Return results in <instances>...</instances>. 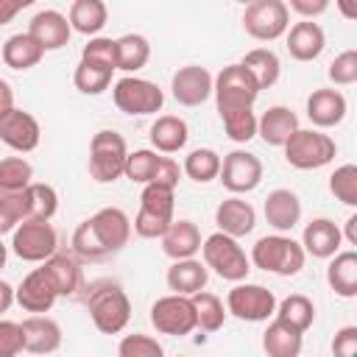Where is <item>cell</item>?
Masks as SVG:
<instances>
[{
    "label": "cell",
    "mask_w": 357,
    "mask_h": 357,
    "mask_svg": "<svg viewBox=\"0 0 357 357\" xmlns=\"http://www.w3.org/2000/svg\"><path fill=\"white\" fill-rule=\"evenodd\" d=\"M326 75H329V81H332L335 86H349V84H354V81H357V50L349 47V50L337 53V56L332 59Z\"/></svg>",
    "instance_id": "c3c4849f"
},
{
    "label": "cell",
    "mask_w": 357,
    "mask_h": 357,
    "mask_svg": "<svg viewBox=\"0 0 357 357\" xmlns=\"http://www.w3.org/2000/svg\"><path fill=\"white\" fill-rule=\"evenodd\" d=\"M42 268H45L47 276L53 279V284H56V290H59V298H61V296H64V298L75 296V293L81 290V284H84V279H81V265L75 262L73 254L56 251V254H50V257L42 262Z\"/></svg>",
    "instance_id": "83f0119b"
},
{
    "label": "cell",
    "mask_w": 357,
    "mask_h": 357,
    "mask_svg": "<svg viewBox=\"0 0 357 357\" xmlns=\"http://www.w3.org/2000/svg\"><path fill=\"white\" fill-rule=\"evenodd\" d=\"M284 33H287V53L296 61H315L326 47V33L312 20H301Z\"/></svg>",
    "instance_id": "7402d4cb"
},
{
    "label": "cell",
    "mask_w": 357,
    "mask_h": 357,
    "mask_svg": "<svg viewBox=\"0 0 357 357\" xmlns=\"http://www.w3.org/2000/svg\"><path fill=\"white\" fill-rule=\"evenodd\" d=\"M240 64L254 75V81H257L259 89H271V86L279 81V75H282V61H279V56H276L273 50H268V47H254V50H248Z\"/></svg>",
    "instance_id": "d6a6232c"
},
{
    "label": "cell",
    "mask_w": 357,
    "mask_h": 357,
    "mask_svg": "<svg viewBox=\"0 0 357 357\" xmlns=\"http://www.w3.org/2000/svg\"><path fill=\"white\" fill-rule=\"evenodd\" d=\"M112 73H114V70L81 59V61L75 64L73 84H75V89L84 92V95H100V92L109 89V84H112Z\"/></svg>",
    "instance_id": "f35d334b"
},
{
    "label": "cell",
    "mask_w": 357,
    "mask_h": 357,
    "mask_svg": "<svg viewBox=\"0 0 357 357\" xmlns=\"http://www.w3.org/2000/svg\"><path fill=\"white\" fill-rule=\"evenodd\" d=\"M226 312H231L240 321L259 324V321L273 318V312H276V296H273V290H268L262 284L237 282L229 290V296H226Z\"/></svg>",
    "instance_id": "30bf717a"
},
{
    "label": "cell",
    "mask_w": 357,
    "mask_h": 357,
    "mask_svg": "<svg viewBox=\"0 0 357 357\" xmlns=\"http://www.w3.org/2000/svg\"><path fill=\"white\" fill-rule=\"evenodd\" d=\"M178 178H181V167H178V162L170 159V156H162L151 181H159V184H167V187L176 190V187H178Z\"/></svg>",
    "instance_id": "db71d44e"
},
{
    "label": "cell",
    "mask_w": 357,
    "mask_h": 357,
    "mask_svg": "<svg viewBox=\"0 0 357 357\" xmlns=\"http://www.w3.org/2000/svg\"><path fill=\"white\" fill-rule=\"evenodd\" d=\"M237 3H243V6H248V3H251V0H237Z\"/></svg>",
    "instance_id": "be15d7a7"
},
{
    "label": "cell",
    "mask_w": 357,
    "mask_h": 357,
    "mask_svg": "<svg viewBox=\"0 0 357 357\" xmlns=\"http://www.w3.org/2000/svg\"><path fill=\"white\" fill-rule=\"evenodd\" d=\"M20 351H25V346H22V326L17 321L0 318V357H17Z\"/></svg>",
    "instance_id": "816d5d0a"
},
{
    "label": "cell",
    "mask_w": 357,
    "mask_h": 357,
    "mask_svg": "<svg viewBox=\"0 0 357 357\" xmlns=\"http://www.w3.org/2000/svg\"><path fill=\"white\" fill-rule=\"evenodd\" d=\"M45 56V47L25 31V33H14L3 42V50H0V59L6 67L17 70V73H25L31 67H36Z\"/></svg>",
    "instance_id": "4316f807"
},
{
    "label": "cell",
    "mask_w": 357,
    "mask_h": 357,
    "mask_svg": "<svg viewBox=\"0 0 357 357\" xmlns=\"http://www.w3.org/2000/svg\"><path fill=\"white\" fill-rule=\"evenodd\" d=\"M159 153L151 151V148H139V151H128L126 156V167H123V176L134 184H148L156 173V165H159Z\"/></svg>",
    "instance_id": "b9f144b4"
},
{
    "label": "cell",
    "mask_w": 357,
    "mask_h": 357,
    "mask_svg": "<svg viewBox=\"0 0 357 357\" xmlns=\"http://www.w3.org/2000/svg\"><path fill=\"white\" fill-rule=\"evenodd\" d=\"M11 251L22 262H45L50 254L59 251V231L50 220L25 218L11 231Z\"/></svg>",
    "instance_id": "52a82bcc"
},
{
    "label": "cell",
    "mask_w": 357,
    "mask_h": 357,
    "mask_svg": "<svg viewBox=\"0 0 357 357\" xmlns=\"http://www.w3.org/2000/svg\"><path fill=\"white\" fill-rule=\"evenodd\" d=\"M70 28L84 36H98L109 20V8L103 0H73L70 6Z\"/></svg>",
    "instance_id": "1f68e13d"
},
{
    "label": "cell",
    "mask_w": 357,
    "mask_h": 357,
    "mask_svg": "<svg viewBox=\"0 0 357 357\" xmlns=\"http://www.w3.org/2000/svg\"><path fill=\"white\" fill-rule=\"evenodd\" d=\"M6 259H8V245L0 240V271L6 268Z\"/></svg>",
    "instance_id": "6125c7cd"
},
{
    "label": "cell",
    "mask_w": 357,
    "mask_h": 357,
    "mask_svg": "<svg viewBox=\"0 0 357 357\" xmlns=\"http://www.w3.org/2000/svg\"><path fill=\"white\" fill-rule=\"evenodd\" d=\"M36 0H0V25H8L20 11L33 6Z\"/></svg>",
    "instance_id": "9f6ffc18"
},
{
    "label": "cell",
    "mask_w": 357,
    "mask_h": 357,
    "mask_svg": "<svg viewBox=\"0 0 357 357\" xmlns=\"http://www.w3.org/2000/svg\"><path fill=\"white\" fill-rule=\"evenodd\" d=\"M11 304H14V287H11L8 282H3V279H0V315H3V312H8V310H11Z\"/></svg>",
    "instance_id": "680465c9"
},
{
    "label": "cell",
    "mask_w": 357,
    "mask_h": 357,
    "mask_svg": "<svg viewBox=\"0 0 357 357\" xmlns=\"http://www.w3.org/2000/svg\"><path fill=\"white\" fill-rule=\"evenodd\" d=\"M343 20H357V0H335Z\"/></svg>",
    "instance_id": "91938a15"
},
{
    "label": "cell",
    "mask_w": 357,
    "mask_h": 357,
    "mask_svg": "<svg viewBox=\"0 0 357 357\" xmlns=\"http://www.w3.org/2000/svg\"><path fill=\"white\" fill-rule=\"evenodd\" d=\"M81 59L109 67V70H117V42L109 36H89V42L81 50Z\"/></svg>",
    "instance_id": "f6af8a7d"
},
{
    "label": "cell",
    "mask_w": 357,
    "mask_h": 357,
    "mask_svg": "<svg viewBox=\"0 0 357 357\" xmlns=\"http://www.w3.org/2000/svg\"><path fill=\"white\" fill-rule=\"evenodd\" d=\"M326 282L340 298L357 296V251H337L329 257Z\"/></svg>",
    "instance_id": "f546056e"
},
{
    "label": "cell",
    "mask_w": 357,
    "mask_h": 357,
    "mask_svg": "<svg viewBox=\"0 0 357 357\" xmlns=\"http://www.w3.org/2000/svg\"><path fill=\"white\" fill-rule=\"evenodd\" d=\"M162 240V251L170 259H184V257H195L201 251V231L192 220L181 218V220H170V226L165 229Z\"/></svg>",
    "instance_id": "cb8c5ba5"
},
{
    "label": "cell",
    "mask_w": 357,
    "mask_h": 357,
    "mask_svg": "<svg viewBox=\"0 0 357 357\" xmlns=\"http://www.w3.org/2000/svg\"><path fill=\"white\" fill-rule=\"evenodd\" d=\"M332 0H287V8H293L304 20H315L329 8Z\"/></svg>",
    "instance_id": "11a10c76"
},
{
    "label": "cell",
    "mask_w": 357,
    "mask_h": 357,
    "mask_svg": "<svg viewBox=\"0 0 357 357\" xmlns=\"http://www.w3.org/2000/svg\"><path fill=\"white\" fill-rule=\"evenodd\" d=\"M282 148L287 165L296 170H318L329 165L337 153L335 139L329 134H321L318 128H296Z\"/></svg>",
    "instance_id": "5b68a950"
},
{
    "label": "cell",
    "mask_w": 357,
    "mask_h": 357,
    "mask_svg": "<svg viewBox=\"0 0 357 357\" xmlns=\"http://www.w3.org/2000/svg\"><path fill=\"white\" fill-rule=\"evenodd\" d=\"M170 220H173V218H165V215H156V212L139 206L137 218L131 220V229H134L139 237H145V240H156V237L165 234V229L170 226Z\"/></svg>",
    "instance_id": "681fc988"
},
{
    "label": "cell",
    "mask_w": 357,
    "mask_h": 357,
    "mask_svg": "<svg viewBox=\"0 0 357 357\" xmlns=\"http://www.w3.org/2000/svg\"><path fill=\"white\" fill-rule=\"evenodd\" d=\"M296 128H298V117L287 106H271L268 112H262V117H257V134L262 137L265 145L273 148H282Z\"/></svg>",
    "instance_id": "484cf974"
},
{
    "label": "cell",
    "mask_w": 357,
    "mask_h": 357,
    "mask_svg": "<svg viewBox=\"0 0 357 357\" xmlns=\"http://www.w3.org/2000/svg\"><path fill=\"white\" fill-rule=\"evenodd\" d=\"M139 206H142V209H151V212H156V215L173 218L176 190H173V187H167V184H159V181H148V184H142Z\"/></svg>",
    "instance_id": "7bdbcfd3"
},
{
    "label": "cell",
    "mask_w": 357,
    "mask_h": 357,
    "mask_svg": "<svg viewBox=\"0 0 357 357\" xmlns=\"http://www.w3.org/2000/svg\"><path fill=\"white\" fill-rule=\"evenodd\" d=\"M332 354H337V357H354L357 354V326H343L335 332Z\"/></svg>",
    "instance_id": "f5cc1de1"
},
{
    "label": "cell",
    "mask_w": 357,
    "mask_h": 357,
    "mask_svg": "<svg viewBox=\"0 0 357 357\" xmlns=\"http://www.w3.org/2000/svg\"><path fill=\"white\" fill-rule=\"evenodd\" d=\"M329 192L346 204V206H357V167L354 165H340L335 167V173L329 176Z\"/></svg>",
    "instance_id": "ee69618b"
},
{
    "label": "cell",
    "mask_w": 357,
    "mask_h": 357,
    "mask_svg": "<svg viewBox=\"0 0 357 357\" xmlns=\"http://www.w3.org/2000/svg\"><path fill=\"white\" fill-rule=\"evenodd\" d=\"M89 229L95 231L100 248L106 251V257L123 251L131 240V218L120 209V206H103L98 209L92 218H86Z\"/></svg>",
    "instance_id": "4fadbf2b"
},
{
    "label": "cell",
    "mask_w": 357,
    "mask_h": 357,
    "mask_svg": "<svg viewBox=\"0 0 357 357\" xmlns=\"http://www.w3.org/2000/svg\"><path fill=\"white\" fill-rule=\"evenodd\" d=\"M220 123H223V131L231 142H251L257 137V114H254V106L251 109H237V112H226L220 114Z\"/></svg>",
    "instance_id": "60d3db41"
},
{
    "label": "cell",
    "mask_w": 357,
    "mask_h": 357,
    "mask_svg": "<svg viewBox=\"0 0 357 357\" xmlns=\"http://www.w3.org/2000/svg\"><path fill=\"white\" fill-rule=\"evenodd\" d=\"M243 28L257 42H273L290 28V8L284 0H251L243 11Z\"/></svg>",
    "instance_id": "9c48e42d"
},
{
    "label": "cell",
    "mask_w": 357,
    "mask_h": 357,
    "mask_svg": "<svg viewBox=\"0 0 357 357\" xmlns=\"http://www.w3.org/2000/svg\"><path fill=\"white\" fill-rule=\"evenodd\" d=\"M0 192H3V190H0Z\"/></svg>",
    "instance_id": "e7e4bbea"
},
{
    "label": "cell",
    "mask_w": 357,
    "mask_h": 357,
    "mask_svg": "<svg viewBox=\"0 0 357 357\" xmlns=\"http://www.w3.org/2000/svg\"><path fill=\"white\" fill-rule=\"evenodd\" d=\"M22 346L31 354H53L61 346V326L45 312H31L22 324Z\"/></svg>",
    "instance_id": "ac0fdd59"
},
{
    "label": "cell",
    "mask_w": 357,
    "mask_h": 357,
    "mask_svg": "<svg viewBox=\"0 0 357 357\" xmlns=\"http://www.w3.org/2000/svg\"><path fill=\"white\" fill-rule=\"evenodd\" d=\"M206 279H209V268L195 257L173 259V265L167 268V276H165L167 287L173 293H181V296H192V293L204 290Z\"/></svg>",
    "instance_id": "d4e9b609"
},
{
    "label": "cell",
    "mask_w": 357,
    "mask_h": 357,
    "mask_svg": "<svg viewBox=\"0 0 357 357\" xmlns=\"http://www.w3.org/2000/svg\"><path fill=\"white\" fill-rule=\"evenodd\" d=\"M86 310L103 335H120L131 321V301L117 282H95L86 293Z\"/></svg>",
    "instance_id": "6da1fadb"
},
{
    "label": "cell",
    "mask_w": 357,
    "mask_h": 357,
    "mask_svg": "<svg viewBox=\"0 0 357 357\" xmlns=\"http://www.w3.org/2000/svg\"><path fill=\"white\" fill-rule=\"evenodd\" d=\"M192 298V310H195V326L204 332H218L226 324V307L223 301L209 293V290H198L190 296Z\"/></svg>",
    "instance_id": "d590c367"
},
{
    "label": "cell",
    "mask_w": 357,
    "mask_h": 357,
    "mask_svg": "<svg viewBox=\"0 0 357 357\" xmlns=\"http://www.w3.org/2000/svg\"><path fill=\"white\" fill-rule=\"evenodd\" d=\"M151 324L159 335H170V337H184L195 329V310H192V298L181 296V293H170L162 296L151 304Z\"/></svg>",
    "instance_id": "8fae6325"
},
{
    "label": "cell",
    "mask_w": 357,
    "mask_h": 357,
    "mask_svg": "<svg viewBox=\"0 0 357 357\" xmlns=\"http://www.w3.org/2000/svg\"><path fill=\"white\" fill-rule=\"evenodd\" d=\"M117 42V70L134 75L151 59V42L142 33H123Z\"/></svg>",
    "instance_id": "836d02e7"
},
{
    "label": "cell",
    "mask_w": 357,
    "mask_h": 357,
    "mask_svg": "<svg viewBox=\"0 0 357 357\" xmlns=\"http://www.w3.org/2000/svg\"><path fill=\"white\" fill-rule=\"evenodd\" d=\"M340 234H343V240H346L349 245H357V215H349L346 229H343Z\"/></svg>",
    "instance_id": "94428289"
},
{
    "label": "cell",
    "mask_w": 357,
    "mask_h": 357,
    "mask_svg": "<svg viewBox=\"0 0 357 357\" xmlns=\"http://www.w3.org/2000/svg\"><path fill=\"white\" fill-rule=\"evenodd\" d=\"M33 181V167L25 156H6L0 159V190L3 192H17L25 190Z\"/></svg>",
    "instance_id": "ab89813d"
},
{
    "label": "cell",
    "mask_w": 357,
    "mask_h": 357,
    "mask_svg": "<svg viewBox=\"0 0 357 357\" xmlns=\"http://www.w3.org/2000/svg\"><path fill=\"white\" fill-rule=\"evenodd\" d=\"M215 223H218V231H226V234H231V237L240 240V237H245V234L254 231V226H257V209L245 198L229 195L226 201L218 204Z\"/></svg>",
    "instance_id": "d6986e66"
},
{
    "label": "cell",
    "mask_w": 357,
    "mask_h": 357,
    "mask_svg": "<svg viewBox=\"0 0 357 357\" xmlns=\"http://www.w3.org/2000/svg\"><path fill=\"white\" fill-rule=\"evenodd\" d=\"M201 254H204V265L212 268L220 279L226 282H243L251 271V259L243 251V245L237 243V237L226 234V231H215L201 243Z\"/></svg>",
    "instance_id": "3957f363"
},
{
    "label": "cell",
    "mask_w": 357,
    "mask_h": 357,
    "mask_svg": "<svg viewBox=\"0 0 357 357\" xmlns=\"http://www.w3.org/2000/svg\"><path fill=\"white\" fill-rule=\"evenodd\" d=\"M73 251L84 259H103L106 257V251L100 248V243H98V237H95V231L89 229L86 220L78 223V229L73 231Z\"/></svg>",
    "instance_id": "f907efd6"
},
{
    "label": "cell",
    "mask_w": 357,
    "mask_h": 357,
    "mask_svg": "<svg viewBox=\"0 0 357 357\" xmlns=\"http://www.w3.org/2000/svg\"><path fill=\"white\" fill-rule=\"evenodd\" d=\"M39 137H42V128H39V120L25 112V109H11L0 117V142L8 145L11 151L17 153H31L36 145H39Z\"/></svg>",
    "instance_id": "9a60e30c"
},
{
    "label": "cell",
    "mask_w": 357,
    "mask_h": 357,
    "mask_svg": "<svg viewBox=\"0 0 357 357\" xmlns=\"http://www.w3.org/2000/svg\"><path fill=\"white\" fill-rule=\"evenodd\" d=\"M112 100L123 114H156L165 106V92L159 89V84L139 78V75H126L120 81H114L112 86Z\"/></svg>",
    "instance_id": "ba28073f"
},
{
    "label": "cell",
    "mask_w": 357,
    "mask_h": 357,
    "mask_svg": "<svg viewBox=\"0 0 357 357\" xmlns=\"http://www.w3.org/2000/svg\"><path fill=\"white\" fill-rule=\"evenodd\" d=\"M220 184L231 192V195H245L251 190L259 187L262 181V162L257 153L251 151H231L220 159V173H218Z\"/></svg>",
    "instance_id": "7c38bea8"
},
{
    "label": "cell",
    "mask_w": 357,
    "mask_h": 357,
    "mask_svg": "<svg viewBox=\"0 0 357 357\" xmlns=\"http://www.w3.org/2000/svg\"><path fill=\"white\" fill-rule=\"evenodd\" d=\"M11 109H14V89H11V84L6 78H0V117L6 112H11Z\"/></svg>",
    "instance_id": "6f0895ef"
},
{
    "label": "cell",
    "mask_w": 357,
    "mask_h": 357,
    "mask_svg": "<svg viewBox=\"0 0 357 357\" xmlns=\"http://www.w3.org/2000/svg\"><path fill=\"white\" fill-rule=\"evenodd\" d=\"M301 337H304V332H298L296 326H290V324H284L282 318L273 315V321L262 332V349L271 357H298L301 343H304Z\"/></svg>",
    "instance_id": "4dcf8cb0"
},
{
    "label": "cell",
    "mask_w": 357,
    "mask_h": 357,
    "mask_svg": "<svg viewBox=\"0 0 357 357\" xmlns=\"http://www.w3.org/2000/svg\"><path fill=\"white\" fill-rule=\"evenodd\" d=\"M56 298H59V290H56V284L45 268H33L20 282V287H14V301L25 312H50Z\"/></svg>",
    "instance_id": "2e32d148"
},
{
    "label": "cell",
    "mask_w": 357,
    "mask_h": 357,
    "mask_svg": "<svg viewBox=\"0 0 357 357\" xmlns=\"http://www.w3.org/2000/svg\"><path fill=\"white\" fill-rule=\"evenodd\" d=\"M212 81H215V75L206 67L187 64L173 73L170 92H173L176 103H181V106H201L212 98Z\"/></svg>",
    "instance_id": "5bb4252c"
},
{
    "label": "cell",
    "mask_w": 357,
    "mask_h": 357,
    "mask_svg": "<svg viewBox=\"0 0 357 357\" xmlns=\"http://www.w3.org/2000/svg\"><path fill=\"white\" fill-rule=\"evenodd\" d=\"M259 92L262 89L257 86L254 75L240 61L223 67L212 81V95H215V103H218V114L237 112V109H251L254 100L259 98Z\"/></svg>",
    "instance_id": "277c9868"
},
{
    "label": "cell",
    "mask_w": 357,
    "mask_h": 357,
    "mask_svg": "<svg viewBox=\"0 0 357 357\" xmlns=\"http://www.w3.org/2000/svg\"><path fill=\"white\" fill-rule=\"evenodd\" d=\"M251 265L265 271V273H276V276H296L304 268V248L301 243H296L287 231H276V234H265L254 243L251 248Z\"/></svg>",
    "instance_id": "7a4b0ae2"
},
{
    "label": "cell",
    "mask_w": 357,
    "mask_h": 357,
    "mask_svg": "<svg viewBox=\"0 0 357 357\" xmlns=\"http://www.w3.org/2000/svg\"><path fill=\"white\" fill-rule=\"evenodd\" d=\"M117 354L120 357H162L165 349H162V343L156 337L142 335V332H134V335H126L117 343Z\"/></svg>",
    "instance_id": "7dc6e473"
},
{
    "label": "cell",
    "mask_w": 357,
    "mask_h": 357,
    "mask_svg": "<svg viewBox=\"0 0 357 357\" xmlns=\"http://www.w3.org/2000/svg\"><path fill=\"white\" fill-rule=\"evenodd\" d=\"M340 243H343V234L337 223L329 218H315L301 231V248L315 259H329L332 254L340 251Z\"/></svg>",
    "instance_id": "ffe728a7"
},
{
    "label": "cell",
    "mask_w": 357,
    "mask_h": 357,
    "mask_svg": "<svg viewBox=\"0 0 357 357\" xmlns=\"http://www.w3.org/2000/svg\"><path fill=\"white\" fill-rule=\"evenodd\" d=\"M126 156H128V148L123 134L112 128H100L98 134H92V142H89V176L98 184L117 181L123 176Z\"/></svg>",
    "instance_id": "8992f818"
},
{
    "label": "cell",
    "mask_w": 357,
    "mask_h": 357,
    "mask_svg": "<svg viewBox=\"0 0 357 357\" xmlns=\"http://www.w3.org/2000/svg\"><path fill=\"white\" fill-rule=\"evenodd\" d=\"M148 137H151L153 151H159V153H178L187 145V139H190V128H187V123L178 114H162V117L153 120Z\"/></svg>",
    "instance_id": "f1b7e54d"
},
{
    "label": "cell",
    "mask_w": 357,
    "mask_h": 357,
    "mask_svg": "<svg viewBox=\"0 0 357 357\" xmlns=\"http://www.w3.org/2000/svg\"><path fill=\"white\" fill-rule=\"evenodd\" d=\"M22 192H25V218L50 220L56 215V209H59V192L50 184L31 181Z\"/></svg>",
    "instance_id": "74e56055"
},
{
    "label": "cell",
    "mask_w": 357,
    "mask_h": 357,
    "mask_svg": "<svg viewBox=\"0 0 357 357\" xmlns=\"http://www.w3.org/2000/svg\"><path fill=\"white\" fill-rule=\"evenodd\" d=\"M181 173L187 178H192L195 184H209L220 173V153L215 148H195L184 156Z\"/></svg>",
    "instance_id": "e575fe53"
},
{
    "label": "cell",
    "mask_w": 357,
    "mask_h": 357,
    "mask_svg": "<svg viewBox=\"0 0 357 357\" xmlns=\"http://www.w3.org/2000/svg\"><path fill=\"white\" fill-rule=\"evenodd\" d=\"M276 318H282L284 324L296 326L298 332H307L315 321V304L304 296V293H290L287 298L276 301Z\"/></svg>",
    "instance_id": "8d00e7d4"
},
{
    "label": "cell",
    "mask_w": 357,
    "mask_h": 357,
    "mask_svg": "<svg viewBox=\"0 0 357 357\" xmlns=\"http://www.w3.org/2000/svg\"><path fill=\"white\" fill-rule=\"evenodd\" d=\"M28 33L47 50H61L70 36H73V28H70V20L56 11V8H45V11H36L28 22Z\"/></svg>",
    "instance_id": "e0dca14e"
},
{
    "label": "cell",
    "mask_w": 357,
    "mask_h": 357,
    "mask_svg": "<svg viewBox=\"0 0 357 357\" xmlns=\"http://www.w3.org/2000/svg\"><path fill=\"white\" fill-rule=\"evenodd\" d=\"M20 220H25V192H0V237L14 231Z\"/></svg>",
    "instance_id": "bcb514c9"
},
{
    "label": "cell",
    "mask_w": 357,
    "mask_h": 357,
    "mask_svg": "<svg viewBox=\"0 0 357 357\" xmlns=\"http://www.w3.org/2000/svg\"><path fill=\"white\" fill-rule=\"evenodd\" d=\"M346 112H349V103L340 89H315L307 98V117L318 128H332L343 123Z\"/></svg>",
    "instance_id": "603a6c76"
},
{
    "label": "cell",
    "mask_w": 357,
    "mask_h": 357,
    "mask_svg": "<svg viewBox=\"0 0 357 357\" xmlns=\"http://www.w3.org/2000/svg\"><path fill=\"white\" fill-rule=\"evenodd\" d=\"M262 212H265L268 226H273L276 231H293L301 220V198L293 190L279 187V190L268 192Z\"/></svg>",
    "instance_id": "44dd1931"
}]
</instances>
